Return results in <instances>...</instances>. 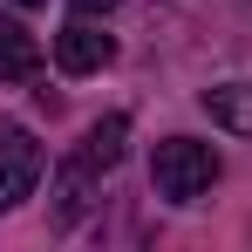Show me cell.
<instances>
[{
	"instance_id": "1",
	"label": "cell",
	"mask_w": 252,
	"mask_h": 252,
	"mask_svg": "<svg viewBox=\"0 0 252 252\" xmlns=\"http://www.w3.org/2000/svg\"><path fill=\"white\" fill-rule=\"evenodd\" d=\"M150 184H157V198H170V205H191V198H205L211 184H218V150L198 143V136H164L157 157H150Z\"/></svg>"
},
{
	"instance_id": "2",
	"label": "cell",
	"mask_w": 252,
	"mask_h": 252,
	"mask_svg": "<svg viewBox=\"0 0 252 252\" xmlns=\"http://www.w3.org/2000/svg\"><path fill=\"white\" fill-rule=\"evenodd\" d=\"M41 170H48V150L34 143V129L0 123V211L28 205V198H34V184H41Z\"/></svg>"
},
{
	"instance_id": "3",
	"label": "cell",
	"mask_w": 252,
	"mask_h": 252,
	"mask_svg": "<svg viewBox=\"0 0 252 252\" xmlns=\"http://www.w3.org/2000/svg\"><path fill=\"white\" fill-rule=\"evenodd\" d=\"M55 62H62L68 75H95V68L116 62V41L95 28V14H82V21H68V28L55 34Z\"/></svg>"
},
{
	"instance_id": "4",
	"label": "cell",
	"mask_w": 252,
	"mask_h": 252,
	"mask_svg": "<svg viewBox=\"0 0 252 252\" xmlns=\"http://www.w3.org/2000/svg\"><path fill=\"white\" fill-rule=\"evenodd\" d=\"M34 68H41V41L14 14H0V82H28Z\"/></svg>"
},
{
	"instance_id": "5",
	"label": "cell",
	"mask_w": 252,
	"mask_h": 252,
	"mask_svg": "<svg viewBox=\"0 0 252 252\" xmlns=\"http://www.w3.org/2000/svg\"><path fill=\"white\" fill-rule=\"evenodd\" d=\"M123 143H129V116H102V123H89V136H82V150H75V157L102 177V170L123 164Z\"/></svg>"
},
{
	"instance_id": "6",
	"label": "cell",
	"mask_w": 252,
	"mask_h": 252,
	"mask_svg": "<svg viewBox=\"0 0 252 252\" xmlns=\"http://www.w3.org/2000/svg\"><path fill=\"white\" fill-rule=\"evenodd\" d=\"M205 109H211V123H225V129H252V82L205 89Z\"/></svg>"
},
{
	"instance_id": "7",
	"label": "cell",
	"mask_w": 252,
	"mask_h": 252,
	"mask_svg": "<svg viewBox=\"0 0 252 252\" xmlns=\"http://www.w3.org/2000/svg\"><path fill=\"white\" fill-rule=\"evenodd\" d=\"M75 14H109V7H123V0H68Z\"/></svg>"
},
{
	"instance_id": "8",
	"label": "cell",
	"mask_w": 252,
	"mask_h": 252,
	"mask_svg": "<svg viewBox=\"0 0 252 252\" xmlns=\"http://www.w3.org/2000/svg\"><path fill=\"white\" fill-rule=\"evenodd\" d=\"M14 7H41V0H14Z\"/></svg>"
}]
</instances>
